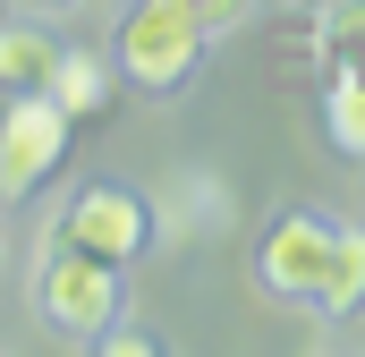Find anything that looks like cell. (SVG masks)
<instances>
[{
    "label": "cell",
    "mask_w": 365,
    "mask_h": 357,
    "mask_svg": "<svg viewBox=\"0 0 365 357\" xmlns=\"http://www.w3.org/2000/svg\"><path fill=\"white\" fill-rule=\"evenodd\" d=\"M331 247H340V221H323V213H306V204H280L272 221H264V238H255V272H264L272 298L314 306V289H323V272H331Z\"/></svg>",
    "instance_id": "obj_5"
},
{
    "label": "cell",
    "mask_w": 365,
    "mask_h": 357,
    "mask_svg": "<svg viewBox=\"0 0 365 357\" xmlns=\"http://www.w3.org/2000/svg\"><path fill=\"white\" fill-rule=\"evenodd\" d=\"M280 9H297V0H280Z\"/></svg>",
    "instance_id": "obj_14"
},
{
    "label": "cell",
    "mask_w": 365,
    "mask_h": 357,
    "mask_svg": "<svg viewBox=\"0 0 365 357\" xmlns=\"http://www.w3.org/2000/svg\"><path fill=\"white\" fill-rule=\"evenodd\" d=\"M314 315H323V323H357L365 315V230H340L331 272H323V289H314Z\"/></svg>",
    "instance_id": "obj_9"
},
{
    "label": "cell",
    "mask_w": 365,
    "mask_h": 357,
    "mask_svg": "<svg viewBox=\"0 0 365 357\" xmlns=\"http://www.w3.org/2000/svg\"><path fill=\"white\" fill-rule=\"evenodd\" d=\"M110 77H119L110 51H60V69H51L43 94H51L68 119H102V111H110Z\"/></svg>",
    "instance_id": "obj_8"
},
{
    "label": "cell",
    "mask_w": 365,
    "mask_h": 357,
    "mask_svg": "<svg viewBox=\"0 0 365 357\" xmlns=\"http://www.w3.org/2000/svg\"><path fill=\"white\" fill-rule=\"evenodd\" d=\"M187 9H195V26H204V34H238V26L255 17V0H187Z\"/></svg>",
    "instance_id": "obj_11"
},
{
    "label": "cell",
    "mask_w": 365,
    "mask_h": 357,
    "mask_svg": "<svg viewBox=\"0 0 365 357\" xmlns=\"http://www.w3.org/2000/svg\"><path fill=\"white\" fill-rule=\"evenodd\" d=\"M102 349H110V357H153L162 341H153V332H136V323H110V332H102Z\"/></svg>",
    "instance_id": "obj_12"
},
{
    "label": "cell",
    "mask_w": 365,
    "mask_h": 357,
    "mask_svg": "<svg viewBox=\"0 0 365 357\" xmlns=\"http://www.w3.org/2000/svg\"><path fill=\"white\" fill-rule=\"evenodd\" d=\"M204 26H195V9L187 0H136L128 17H119V34H110V60H119V77L145 94H179L195 69H204Z\"/></svg>",
    "instance_id": "obj_1"
},
{
    "label": "cell",
    "mask_w": 365,
    "mask_h": 357,
    "mask_svg": "<svg viewBox=\"0 0 365 357\" xmlns=\"http://www.w3.org/2000/svg\"><path fill=\"white\" fill-rule=\"evenodd\" d=\"M34 306H43V323L51 332H68V341H102L110 323H119V264H102V256H77V247H43V272H34Z\"/></svg>",
    "instance_id": "obj_3"
},
{
    "label": "cell",
    "mask_w": 365,
    "mask_h": 357,
    "mask_svg": "<svg viewBox=\"0 0 365 357\" xmlns=\"http://www.w3.org/2000/svg\"><path fill=\"white\" fill-rule=\"evenodd\" d=\"M153 196H136V187H119V178H86L68 204H60V247H77V256H102V264H136L145 247H153Z\"/></svg>",
    "instance_id": "obj_2"
},
{
    "label": "cell",
    "mask_w": 365,
    "mask_h": 357,
    "mask_svg": "<svg viewBox=\"0 0 365 357\" xmlns=\"http://www.w3.org/2000/svg\"><path fill=\"white\" fill-rule=\"evenodd\" d=\"M323 128L340 154L365 162V77H323Z\"/></svg>",
    "instance_id": "obj_10"
},
{
    "label": "cell",
    "mask_w": 365,
    "mask_h": 357,
    "mask_svg": "<svg viewBox=\"0 0 365 357\" xmlns=\"http://www.w3.org/2000/svg\"><path fill=\"white\" fill-rule=\"evenodd\" d=\"M68 145H77V119L51 94H9V111H0V196L17 204V196L51 187Z\"/></svg>",
    "instance_id": "obj_4"
},
{
    "label": "cell",
    "mask_w": 365,
    "mask_h": 357,
    "mask_svg": "<svg viewBox=\"0 0 365 357\" xmlns=\"http://www.w3.org/2000/svg\"><path fill=\"white\" fill-rule=\"evenodd\" d=\"M306 51L323 77H365V0H314Z\"/></svg>",
    "instance_id": "obj_6"
},
{
    "label": "cell",
    "mask_w": 365,
    "mask_h": 357,
    "mask_svg": "<svg viewBox=\"0 0 365 357\" xmlns=\"http://www.w3.org/2000/svg\"><path fill=\"white\" fill-rule=\"evenodd\" d=\"M60 69V43L43 34V17H0V94H43Z\"/></svg>",
    "instance_id": "obj_7"
},
{
    "label": "cell",
    "mask_w": 365,
    "mask_h": 357,
    "mask_svg": "<svg viewBox=\"0 0 365 357\" xmlns=\"http://www.w3.org/2000/svg\"><path fill=\"white\" fill-rule=\"evenodd\" d=\"M77 0H26V17H68Z\"/></svg>",
    "instance_id": "obj_13"
}]
</instances>
